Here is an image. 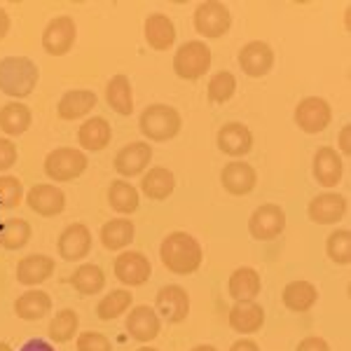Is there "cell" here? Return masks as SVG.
<instances>
[{
	"label": "cell",
	"instance_id": "obj_1",
	"mask_svg": "<svg viewBox=\"0 0 351 351\" xmlns=\"http://www.w3.org/2000/svg\"><path fill=\"white\" fill-rule=\"evenodd\" d=\"M160 258L162 265L167 267L171 274L178 276H188L195 274L202 267V243L195 239L188 232H171V234L164 237V241L160 243Z\"/></svg>",
	"mask_w": 351,
	"mask_h": 351
},
{
	"label": "cell",
	"instance_id": "obj_2",
	"mask_svg": "<svg viewBox=\"0 0 351 351\" xmlns=\"http://www.w3.org/2000/svg\"><path fill=\"white\" fill-rule=\"evenodd\" d=\"M40 71L28 56H5L0 61V92L12 99H26L33 94Z\"/></svg>",
	"mask_w": 351,
	"mask_h": 351
},
{
	"label": "cell",
	"instance_id": "obj_3",
	"mask_svg": "<svg viewBox=\"0 0 351 351\" xmlns=\"http://www.w3.org/2000/svg\"><path fill=\"white\" fill-rule=\"evenodd\" d=\"M180 127H183L180 112L167 104H152L138 117L141 134L148 141H152V143H164V141L176 138Z\"/></svg>",
	"mask_w": 351,
	"mask_h": 351
},
{
	"label": "cell",
	"instance_id": "obj_4",
	"mask_svg": "<svg viewBox=\"0 0 351 351\" xmlns=\"http://www.w3.org/2000/svg\"><path fill=\"white\" fill-rule=\"evenodd\" d=\"M213 54L204 40H188L183 43L173 54V73L180 80H199L211 68Z\"/></svg>",
	"mask_w": 351,
	"mask_h": 351
},
{
	"label": "cell",
	"instance_id": "obj_5",
	"mask_svg": "<svg viewBox=\"0 0 351 351\" xmlns=\"http://www.w3.org/2000/svg\"><path fill=\"white\" fill-rule=\"evenodd\" d=\"M87 155L77 148H56L45 157V173L54 183H68V180H75L77 176L84 173L87 169Z\"/></svg>",
	"mask_w": 351,
	"mask_h": 351
},
{
	"label": "cell",
	"instance_id": "obj_6",
	"mask_svg": "<svg viewBox=\"0 0 351 351\" xmlns=\"http://www.w3.org/2000/svg\"><path fill=\"white\" fill-rule=\"evenodd\" d=\"M232 26V12L228 5L216 3V0H208V3H199L195 10V31L202 38L208 40H216L223 38Z\"/></svg>",
	"mask_w": 351,
	"mask_h": 351
},
{
	"label": "cell",
	"instance_id": "obj_7",
	"mask_svg": "<svg viewBox=\"0 0 351 351\" xmlns=\"http://www.w3.org/2000/svg\"><path fill=\"white\" fill-rule=\"evenodd\" d=\"M293 120L304 134H321L330 127L332 122V108L321 96H307L295 106Z\"/></svg>",
	"mask_w": 351,
	"mask_h": 351
},
{
	"label": "cell",
	"instance_id": "obj_8",
	"mask_svg": "<svg viewBox=\"0 0 351 351\" xmlns=\"http://www.w3.org/2000/svg\"><path fill=\"white\" fill-rule=\"evenodd\" d=\"M77 40V26L71 14H61L49 19L43 31V49L49 56H66Z\"/></svg>",
	"mask_w": 351,
	"mask_h": 351
},
{
	"label": "cell",
	"instance_id": "obj_9",
	"mask_svg": "<svg viewBox=\"0 0 351 351\" xmlns=\"http://www.w3.org/2000/svg\"><path fill=\"white\" fill-rule=\"evenodd\" d=\"M286 230V211L279 204H263L248 218V232L256 241H274Z\"/></svg>",
	"mask_w": 351,
	"mask_h": 351
},
{
	"label": "cell",
	"instance_id": "obj_10",
	"mask_svg": "<svg viewBox=\"0 0 351 351\" xmlns=\"http://www.w3.org/2000/svg\"><path fill=\"white\" fill-rule=\"evenodd\" d=\"M155 311L167 324H183L190 314V295L183 286L169 284L157 291Z\"/></svg>",
	"mask_w": 351,
	"mask_h": 351
},
{
	"label": "cell",
	"instance_id": "obj_11",
	"mask_svg": "<svg viewBox=\"0 0 351 351\" xmlns=\"http://www.w3.org/2000/svg\"><path fill=\"white\" fill-rule=\"evenodd\" d=\"M112 271H115V279L120 281V284L136 288V286H143L145 281L150 279L152 265L141 251H124L115 258Z\"/></svg>",
	"mask_w": 351,
	"mask_h": 351
},
{
	"label": "cell",
	"instance_id": "obj_12",
	"mask_svg": "<svg viewBox=\"0 0 351 351\" xmlns=\"http://www.w3.org/2000/svg\"><path fill=\"white\" fill-rule=\"evenodd\" d=\"M56 251H59V258H64L66 263H77V260L87 258L89 251H92V232L84 223H71L59 234Z\"/></svg>",
	"mask_w": 351,
	"mask_h": 351
},
{
	"label": "cell",
	"instance_id": "obj_13",
	"mask_svg": "<svg viewBox=\"0 0 351 351\" xmlns=\"http://www.w3.org/2000/svg\"><path fill=\"white\" fill-rule=\"evenodd\" d=\"M237 61H239L243 75L265 77L274 68V49L265 40H251L239 49Z\"/></svg>",
	"mask_w": 351,
	"mask_h": 351
},
{
	"label": "cell",
	"instance_id": "obj_14",
	"mask_svg": "<svg viewBox=\"0 0 351 351\" xmlns=\"http://www.w3.org/2000/svg\"><path fill=\"white\" fill-rule=\"evenodd\" d=\"M220 185H223V190L232 197L251 195L258 185V171L251 164L234 160V162L225 164L223 171H220Z\"/></svg>",
	"mask_w": 351,
	"mask_h": 351
},
{
	"label": "cell",
	"instance_id": "obj_15",
	"mask_svg": "<svg viewBox=\"0 0 351 351\" xmlns=\"http://www.w3.org/2000/svg\"><path fill=\"white\" fill-rule=\"evenodd\" d=\"M26 204L38 216L54 218V216H59V213H64L66 195H64V190L56 188L52 183H40L26 192Z\"/></svg>",
	"mask_w": 351,
	"mask_h": 351
},
{
	"label": "cell",
	"instance_id": "obj_16",
	"mask_svg": "<svg viewBox=\"0 0 351 351\" xmlns=\"http://www.w3.org/2000/svg\"><path fill=\"white\" fill-rule=\"evenodd\" d=\"M347 211H349L347 197L337 195V192L316 195L307 206V216L316 225H335L347 216Z\"/></svg>",
	"mask_w": 351,
	"mask_h": 351
},
{
	"label": "cell",
	"instance_id": "obj_17",
	"mask_svg": "<svg viewBox=\"0 0 351 351\" xmlns=\"http://www.w3.org/2000/svg\"><path fill=\"white\" fill-rule=\"evenodd\" d=\"M216 145L228 157H246L253 150V134L243 122H225L218 129Z\"/></svg>",
	"mask_w": 351,
	"mask_h": 351
},
{
	"label": "cell",
	"instance_id": "obj_18",
	"mask_svg": "<svg viewBox=\"0 0 351 351\" xmlns=\"http://www.w3.org/2000/svg\"><path fill=\"white\" fill-rule=\"evenodd\" d=\"M127 332L129 337L136 339V342H152L162 330V321L157 316V311L148 307V304H138V307H132V311L127 314Z\"/></svg>",
	"mask_w": 351,
	"mask_h": 351
},
{
	"label": "cell",
	"instance_id": "obj_19",
	"mask_svg": "<svg viewBox=\"0 0 351 351\" xmlns=\"http://www.w3.org/2000/svg\"><path fill=\"white\" fill-rule=\"evenodd\" d=\"M311 173H314L316 183L324 185V188H337L339 180L344 173V162L337 155L335 148L326 145L314 152V160H311Z\"/></svg>",
	"mask_w": 351,
	"mask_h": 351
},
{
	"label": "cell",
	"instance_id": "obj_20",
	"mask_svg": "<svg viewBox=\"0 0 351 351\" xmlns=\"http://www.w3.org/2000/svg\"><path fill=\"white\" fill-rule=\"evenodd\" d=\"M152 160V145L145 141H134V143L124 145L115 155V171L124 178H134V176L143 173Z\"/></svg>",
	"mask_w": 351,
	"mask_h": 351
},
{
	"label": "cell",
	"instance_id": "obj_21",
	"mask_svg": "<svg viewBox=\"0 0 351 351\" xmlns=\"http://www.w3.org/2000/svg\"><path fill=\"white\" fill-rule=\"evenodd\" d=\"M228 324L239 335H253L265 326V309L256 300H243V302H234L230 309Z\"/></svg>",
	"mask_w": 351,
	"mask_h": 351
},
{
	"label": "cell",
	"instance_id": "obj_22",
	"mask_svg": "<svg viewBox=\"0 0 351 351\" xmlns=\"http://www.w3.org/2000/svg\"><path fill=\"white\" fill-rule=\"evenodd\" d=\"M54 269H56L54 258L43 256V253L40 256L33 253V256H26L19 260V265H16V281H19L21 286L45 284V281L54 274Z\"/></svg>",
	"mask_w": 351,
	"mask_h": 351
},
{
	"label": "cell",
	"instance_id": "obj_23",
	"mask_svg": "<svg viewBox=\"0 0 351 351\" xmlns=\"http://www.w3.org/2000/svg\"><path fill=\"white\" fill-rule=\"evenodd\" d=\"M110 141H112V127L106 117H89L77 129V143H80L82 150L101 152L108 148Z\"/></svg>",
	"mask_w": 351,
	"mask_h": 351
},
{
	"label": "cell",
	"instance_id": "obj_24",
	"mask_svg": "<svg viewBox=\"0 0 351 351\" xmlns=\"http://www.w3.org/2000/svg\"><path fill=\"white\" fill-rule=\"evenodd\" d=\"M96 101H99L96 94L89 92V89H71V92L61 96L59 106H56V115L66 122L80 120L96 108Z\"/></svg>",
	"mask_w": 351,
	"mask_h": 351
},
{
	"label": "cell",
	"instance_id": "obj_25",
	"mask_svg": "<svg viewBox=\"0 0 351 351\" xmlns=\"http://www.w3.org/2000/svg\"><path fill=\"white\" fill-rule=\"evenodd\" d=\"M143 33H145V43H148L152 49H157V52H167V49L173 47V43H176L173 21L162 12H155L145 19Z\"/></svg>",
	"mask_w": 351,
	"mask_h": 351
},
{
	"label": "cell",
	"instance_id": "obj_26",
	"mask_svg": "<svg viewBox=\"0 0 351 351\" xmlns=\"http://www.w3.org/2000/svg\"><path fill=\"white\" fill-rule=\"evenodd\" d=\"M263 291V279H260L258 269L253 267H237L232 271L228 281V293L234 302H243V300H256Z\"/></svg>",
	"mask_w": 351,
	"mask_h": 351
},
{
	"label": "cell",
	"instance_id": "obj_27",
	"mask_svg": "<svg viewBox=\"0 0 351 351\" xmlns=\"http://www.w3.org/2000/svg\"><path fill=\"white\" fill-rule=\"evenodd\" d=\"M52 311V298L40 288H31L14 300V314L21 321H40Z\"/></svg>",
	"mask_w": 351,
	"mask_h": 351
},
{
	"label": "cell",
	"instance_id": "obj_28",
	"mask_svg": "<svg viewBox=\"0 0 351 351\" xmlns=\"http://www.w3.org/2000/svg\"><path fill=\"white\" fill-rule=\"evenodd\" d=\"M284 307L293 314H304L319 302V288H316L311 281H291L286 288H284Z\"/></svg>",
	"mask_w": 351,
	"mask_h": 351
},
{
	"label": "cell",
	"instance_id": "obj_29",
	"mask_svg": "<svg viewBox=\"0 0 351 351\" xmlns=\"http://www.w3.org/2000/svg\"><path fill=\"white\" fill-rule=\"evenodd\" d=\"M176 190V176L164 167L150 169L148 173H143L141 178V192L152 202H164L173 195Z\"/></svg>",
	"mask_w": 351,
	"mask_h": 351
},
{
	"label": "cell",
	"instance_id": "obj_30",
	"mask_svg": "<svg viewBox=\"0 0 351 351\" xmlns=\"http://www.w3.org/2000/svg\"><path fill=\"white\" fill-rule=\"evenodd\" d=\"M134 234H136L134 220L115 218V220H108V223L101 228L99 239L104 243V248H108V251H122V248H127L129 243L134 241Z\"/></svg>",
	"mask_w": 351,
	"mask_h": 351
},
{
	"label": "cell",
	"instance_id": "obj_31",
	"mask_svg": "<svg viewBox=\"0 0 351 351\" xmlns=\"http://www.w3.org/2000/svg\"><path fill=\"white\" fill-rule=\"evenodd\" d=\"M33 122L31 108L24 106L21 101H12L0 108V132L8 136H21L28 132Z\"/></svg>",
	"mask_w": 351,
	"mask_h": 351
},
{
	"label": "cell",
	"instance_id": "obj_32",
	"mask_svg": "<svg viewBox=\"0 0 351 351\" xmlns=\"http://www.w3.org/2000/svg\"><path fill=\"white\" fill-rule=\"evenodd\" d=\"M106 104L117 115H132L134 112V92L127 75H115L106 84Z\"/></svg>",
	"mask_w": 351,
	"mask_h": 351
},
{
	"label": "cell",
	"instance_id": "obj_33",
	"mask_svg": "<svg viewBox=\"0 0 351 351\" xmlns=\"http://www.w3.org/2000/svg\"><path fill=\"white\" fill-rule=\"evenodd\" d=\"M108 204L112 211L120 213V216H132V213L138 211L141 195L127 180H112L108 188Z\"/></svg>",
	"mask_w": 351,
	"mask_h": 351
},
{
	"label": "cell",
	"instance_id": "obj_34",
	"mask_svg": "<svg viewBox=\"0 0 351 351\" xmlns=\"http://www.w3.org/2000/svg\"><path fill=\"white\" fill-rule=\"evenodd\" d=\"M68 284L75 288L80 295H96V293L104 291L106 286V274L99 265H92V263H84L80 265L75 271L71 274Z\"/></svg>",
	"mask_w": 351,
	"mask_h": 351
},
{
	"label": "cell",
	"instance_id": "obj_35",
	"mask_svg": "<svg viewBox=\"0 0 351 351\" xmlns=\"http://www.w3.org/2000/svg\"><path fill=\"white\" fill-rule=\"evenodd\" d=\"M132 291L127 288H117V291H110L108 295H104L96 304V316L101 321H115L120 319L122 314H127L132 309Z\"/></svg>",
	"mask_w": 351,
	"mask_h": 351
},
{
	"label": "cell",
	"instance_id": "obj_36",
	"mask_svg": "<svg viewBox=\"0 0 351 351\" xmlns=\"http://www.w3.org/2000/svg\"><path fill=\"white\" fill-rule=\"evenodd\" d=\"M33 237V230L24 218H8L0 228V246L5 251H19Z\"/></svg>",
	"mask_w": 351,
	"mask_h": 351
},
{
	"label": "cell",
	"instance_id": "obj_37",
	"mask_svg": "<svg viewBox=\"0 0 351 351\" xmlns=\"http://www.w3.org/2000/svg\"><path fill=\"white\" fill-rule=\"evenodd\" d=\"M77 328H80V316H77L75 309H61L56 311V316L49 321V339L56 344L71 342L75 337Z\"/></svg>",
	"mask_w": 351,
	"mask_h": 351
},
{
	"label": "cell",
	"instance_id": "obj_38",
	"mask_svg": "<svg viewBox=\"0 0 351 351\" xmlns=\"http://www.w3.org/2000/svg\"><path fill=\"white\" fill-rule=\"evenodd\" d=\"M237 92V77L230 71H218L216 75H211L206 87L208 104H228V101Z\"/></svg>",
	"mask_w": 351,
	"mask_h": 351
},
{
	"label": "cell",
	"instance_id": "obj_39",
	"mask_svg": "<svg viewBox=\"0 0 351 351\" xmlns=\"http://www.w3.org/2000/svg\"><path fill=\"white\" fill-rule=\"evenodd\" d=\"M326 253L335 265L351 263V232L347 228L332 230L326 239Z\"/></svg>",
	"mask_w": 351,
	"mask_h": 351
},
{
	"label": "cell",
	"instance_id": "obj_40",
	"mask_svg": "<svg viewBox=\"0 0 351 351\" xmlns=\"http://www.w3.org/2000/svg\"><path fill=\"white\" fill-rule=\"evenodd\" d=\"M24 199V183L16 176H0V208H14Z\"/></svg>",
	"mask_w": 351,
	"mask_h": 351
},
{
	"label": "cell",
	"instance_id": "obj_41",
	"mask_svg": "<svg viewBox=\"0 0 351 351\" xmlns=\"http://www.w3.org/2000/svg\"><path fill=\"white\" fill-rule=\"evenodd\" d=\"M77 351H112V342L104 332L87 330L77 335Z\"/></svg>",
	"mask_w": 351,
	"mask_h": 351
},
{
	"label": "cell",
	"instance_id": "obj_42",
	"mask_svg": "<svg viewBox=\"0 0 351 351\" xmlns=\"http://www.w3.org/2000/svg\"><path fill=\"white\" fill-rule=\"evenodd\" d=\"M19 160V150H16L12 138H0V173L10 171Z\"/></svg>",
	"mask_w": 351,
	"mask_h": 351
},
{
	"label": "cell",
	"instance_id": "obj_43",
	"mask_svg": "<svg viewBox=\"0 0 351 351\" xmlns=\"http://www.w3.org/2000/svg\"><path fill=\"white\" fill-rule=\"evenodd\" d=\"M295 351H330V344H328L324 337L309 335V337H304L302 342L298 344Z\"/></svg>",
	"mask_w": 351,
	"mask_h": 351
},
{
	"label": "cell",
	"instance_id": "obj_44",
	"mask_svg": "<svg viewBox=\"0 0 351 351\" xmlns=\"http://www.w3.org/2000/svg\"><path fill=\"white\" fill-rule=\"evenodd\" d=\"M230 351H260V344L256 342V339H251V337H241V339H237V342L232 344Z\"/></svg>",
	"mask_w": 351,
	"mask_h": 351
},
{
	"label": "cell",
	"instance_id": "obj_45",
	"mask_svg": "<svg viewBox=\"0 0 351 351\" xmlns=\"http://www.w3.org/2000/svg\"><path fill=\"white\" fill-rule=\"evenodd\" d=\"M19 351H56V349L49 342H45V339H28Z\"/></svg>",
	"mask_w": 351,
	"mask_h": 351
},
{
	"label": "cell",
	"instance_id": "obj_46",
	"mask_svg": "<svg viewBox=\"0 0 351 351\" xmlns=\"http://www.w3.org/2000/svg\"><path fill=\"white\" fill-rule=\"evenodd\" d=\"M349 134H351L349 124H344L342 132H339V150H342L344 155H349V152H351V145H349Z\"/></svg>",
	"mask_w": 351,
	"mask_h": 351
},
{
	"label": "cell",
	"instance_id": "obj_47",
	"mask_svg": "<svg viewBox=\"0 0 351 351\" xmlns=\"http://www.w3.org/2000/svg\"><path fill=\"white\" fill-rule=\"evenodd\" d=\"M10 33V14L5 12V8H0V40Z\"/></svg>",
	"mask_w": 351,
	"mask_h": 351
},
{
	"label": "cell",
	"instance_id": "obj_48",
	"mask_svg": "<svg viewBox=\"0 0 351 351\" xmlns=\"http://www.w3.org/2000/svg\"><path fill=\"white\" fill-rule=\"evenodd\" d=\"M192 351H218V349L213 347V344H197V347L192 349Z\"/></svg>",
	"mask_w": 351,
	"mask_h": 351
},
{
	"label": "cell",
	"instance_id": "obj_49",
	"mask_svg": "<svg viewBox=\"0 0 351 351\" xmlns=\"http://www.w3.org/2000/svg\"><path fill=\"white\" fill-rule=\"evenodd\" d=\"M0 351H12V347L8 342H0Z\"/></svg>",
	"mask_w": 351,
	"mask_h": 351
},
{
	"label": "cell",
	"instance_id": "obj_50",
	"mask_svg": "<svg viewBox=\"0 0 351 351\" xmlns=\"http://www.w3.org/2000/svg\"><path fill=\"white\" fill-rule=\"evenodd\" d=\"M136 351H160V349H155V347H141V349H136Z\"/></svg>",
	"mask_w": 351,
	"mask_h": 351
}]
</instances>
